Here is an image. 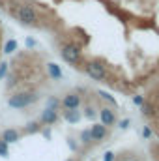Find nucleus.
Instances as JSON below:
<instances>
[{
	"label": "nucleus",
	"instance_id": "nucleus-1",
	"mask_svg": "<svg viewBox=\"0 0 159 161\" xmlns=\"http://www.w3.org/2000/svg\"><path fill=\"white\" fill-rule=\"evenodd\" d=\"M34 101H38V96L36 94H30V92H23V94H15L9 97L8 105L13 107V109H25L28 105H32Z\"/></svg>",
	"mask_w": 159,
	"mask_h": 161
},
{
	"label": "nucleus",
	"instance_id": "nucleus-2",
	"mask_svg": "<svg viewBox=\"0 0 159 161\" xmlns=\"http://www.w3.org/2000/svg\"><path fill=\"white\" fill-rule=\"evenodd\" d=\"M15 15H17V19L23 23V25H36L38 23V15H36V11L30 8V6H19L17 8V11H15Z\"/></svg>",
	"mask_w": 159,
	"mask_h": 161
},
{
	"label": "nucleus",
	"instance_id": "nucleus-3",
	"mask_svg": "<svg viewBox=\"0 0 159 161\" xmlns=\"http://www.w3.org/2000/svg\"><path fill=\"white\" fill-rule=\"evenodd\" d=\"M60 54H62V58H64L66 62H69V64H77V62L80 60V47L79 45H73V43L64 45L62 51H60Z\"/></svg>",
	"mask_w": 159,
	"mask_h": 161
},
{
	"label": "nucleus",
	"instance_id": "nucleus-4",
	"mask_svg": "<svg viewBox=\"0 0 159 161\" xmlns=\"http://www.w3.org/2000/svg\"><path fill=\"white\" fill-rule=\"evenodd\" d=\"M86 73L94 80H103L105 79V68L101 66V62H88L86 64Z\"/></svg>",
	"mask_w": 159,
	"mask_h": 161
},
{
	"label": "nucleus",
	"instance_id": "nucleus-5",
	"mask_svg": "<svg viewBox=\"0 0 159 161\" xmlns=\"http://www.w3.org/2000/svg\"><path fill=\"white\" fill-rule=\"evenodd\" d=\"M79 105H80V96L75 94V92L66 94V97L62 99V107L64 109H79Z\"/></svg>",
	"mask_w": 159,
	"mask_h": 161
},
{
	"label": "nucleus",
	"instance_id": "nucleus-6",
	"mask_svg": "<svg viewBox=\"0 0 159 161\" xmlns=\"http://www.w3.org/2000/svg\"><path fill=\"white\" fill-rule=\"evenodd\" d=\"M99 116H101V124H103V125H112V124L116 122V114H114V111L109 109V107H103L101 113H99Z\"/></svg>",
	"mask_w": 159,
	"mask_h": 161
},
{
	"label": "nucleus",
	"instance_id": "nucleus-7",
	"mask_svg": "<svg viewBox=\"0 0 159 161\" xmlns=\"http://www.w3.org/2000/svg\"><path fill=\"white\" fill-rule=\"evenodd\" d=\"M90 133H92V141H103L105 135H107V125H103V124H94L92 129H90Z\"/></svg>",
	"mask_w": 159,
	"mask_h": 161
},
{
	"label": "nucleus",
	"instance_id": "nucleus-8",
	"mask_svg": "<svg viewBox=\"0 0 159 161\" xmlns=\"http://www.w3.org/2000/svg\"><path fill=\"white\" fill-rule=\"evenodd\" d=\"M58 120V113H56V109H45L43 111V114H41V122L43 124H47V125H52L54 122Z\"/></svg>",
	"mask_w": 159,
	"mask_h": 161
},
{
	"label": "nucleus",
	"instance_id": "nucleus-9",
	"mask_svg": "<svg viewBox=\"0 0 159 161\" xmlns=\"http://www.w3.org/2000/svg\"><path fill=\"white\" fill-rule=\"evenodd\" d=\"M19 137H21V133H19L17 129H4V131H2V141H4V142H8V144L17 142V141H19Z\"/></svg>",
	"mask_w": 159,
	"mask_h": 161
},
{
	"label": "nucleus",
	"instance_id": "nucleus-10",
	"mask_svg": "<svg viewBox=\"0 0 159 161\" xmlns=\"http://www.w3.org/2000/svg\"><path fill=\"white\" fill-rule=\"evenodd\" d=\"M62 116H64V120H68L69 124H77L80 120V113L77 109H66Z\"/></svg>",
	"mask_w": 159,
	"mask_h": 161
},
{
	"label": "nucleus",
	"instance_id": "nucleus-11",
	"mask_svg": "<svg viewBox=\"0 0 159 161\" xmlns=\"http://www.w3.org/2000/svg\"><path fill=\"white\" fill-rule=\"evenodd\" d=\"M47 71H49V77L51 79H54V80H60L62 79V69L56 66V64H47Z\"/></svg>",
	"mask_w": 159,
	"mask_h": 161
},
{
	"label": "nucleus",
	"instance_id": "nucleus-12",
	"mask_svg": "<svg viewBox=\"0 0 159 161\" xmlns=\"http://www.w3.org/2000/svg\"><path fill=\"white\" fill-rule=\"evenodd\" d=\"M40 129H41V125L38 122H28L26 127H25V133H38Z\"/></svg>",
	"mask_w": 159,
	"mask_h": 161
},
{
	"label": "nucleus",
	"instance_id": "nucleus-13",
	"mask_svg": "<svg viewBox=\"0 0 159 161\" xmlns=\"http://www.w3.org/2000/svg\"><path fill=\"white\" fill-rule=\"evenodd\" d=\"M13 51H17V41H15V40H8V41H6V45H4V53L11 54Z\"/></svg>",
	"mask_w": 159,
	"mask_h": 161
},
{
	"label": "nucleus",
	"instance_id": "nucleus-14",
	"mask_svg": "<svg viewBox=\"0 0 159 161\" xmlns=\"http://www.w3.org/2000/svg\"><path fill=\"white\" fill-rule=\"evenodd\" d=\"M140 109H142V114H144V116H152V114H154V107H152L150 103H142Z\"/></svg>",
	"mask_w": 159,
	"mask_h": 161
},
{
	"label": "nucleus",
	"instance_id": "nucleus-15",
	"mask_svg": "<svg viewBox=\"0 0 159 161\" xmlns=\"http://www.w3.org/2000/svg\"><path fill=\"white\" fill-rule=\"evenodd\" d=\"M80 141H82L84 144H88V142L92 141V133H90V129H86V131L80 133Z\"/></svg>",
	"mask_w": 159,
	"mask_h": 161
},
{
	"label": "nucleus",
	"instance_id": "nucleus-16",
	"mask_svg": "<svg viewBox=\"0 0 159 161\" xmlns=\"http://www.w3.org/2000/svg\"><path fill=\"white\" fill-rule=\"evenodd\" d=\"M99 96H101L103 99H107V101H109V103H111L112 107H116V101H114V97H112L111 94H107V92H99Z\"/></svg>",
	"mask_w": 159,
	"mask_h": 161
},
{
	"label": "nucleus",
	"instance_id": "nucleus-17",
	"mask_svg": "<svg viewBox=\"0 0 159 161\" xmlns=\"http://www.w3.org/2000/svg\"><path fill=\"white\" fill-rule=\"evenodd\" d=\"M0 156H4V158L9 156V152H8V142H4V141H0Z\"/></svg>",
	"mask_w": 159,
	"mask_h": 161
},
{
	"label": "nucleus",
	"instance_id": "nucleus-18",
	"mask_svg": "<svg viewBox=\"0 0 159 161\" xmlns=\"http://www.w3.org/2000/svg\"><path fill=\"white\" fill-rule=\"evenodd\" d=\"M47 107H49V109H56V107H58V99H56V97H49Z\"/></svg>",
	"mask_w": 159,
	"mask_h": 161
},
{
	"label": "nucleus",
	"instance_id": "nucleus-19",
	"mask_svg": "<svg viewBox=\"0 0 159 161\" xmlns=\"http://www.w3.org/2000/svg\"><path fill=\"white\" fill-rule=\"evenodd\" d=\"M142 135H144V139H150V137L154 135V131L150 129V125H144V131H142Z\"/></svg>",
	"mask_w": 159,
	"mask_h": 161
},
{
	"label": "nucleus",
	"instance_id": "nucleus-20",
	"mask_svg": "<svg viewBox=\"0 0 159 161\" xmlns=\"http://www.w3.org/2000/svg\"><path fill=\"white\" fill-rule=\"evenodd\" d=\"M6 71H8V64H6V62H2V64H0V79L6 75Z\"/></svg>",
	"mask_w": 159,
	"mask_h": 161
},
{
	"label": "nucleus",
	"instance_id": "nucleus-21",
	"mask_svg": "<svg viewBox=\"0 0 159 161\" xmlns=\"http://www.w3.org/2000/svg\"><path fill=\"white\" fill-rule=\"evenodd\" d=\"M133 103H135V105H142V103H144L142 96H133Z\"/></svg>",
	"mask_w": 159,
	"mask_h": 161
},
{
	"label": "nucleus",
	"instance_id": "nucleus-22",
	"mask_svg": "<svg viewBox=\"0 0 159 161\" xmlns=\"http://www.w3.org/2000/svg\"><path fill=\"white\" fill-rule=\"evenodd\" d=\"M84 114H86L88 118H94V116H96V113H94V109H92V107H86V113H84Z\"/></svg>",
	"mask_w": 159,
	"mask_h": 161
},
{
	"label": "nucleus",
	"instance_id": "nucleus-23",
	"mask_svg": "<svg viewBox=\"0 0 159 161\" xmlns=\"http://www.w3.org/2000/svg\"><path fill=\"white\" fill-rule=\"evenodd\" d=\"M103 161H114V154H112V152H107V154L103 156Z\"/></svg>",
	"mask_w": 159,
	"mask_h": 161
},
{
	"label": "nucleus",
	"instance_id": "nucleus-24",
	"mask_svg": "<svg viewBox=\"0 0 159 161\" xmlns=\"http://www.w3.org/2000/svg\"><path fill=\"white\" fill-rule=\"evenodd\" d=\"M127 125H129V120H127V118H125V120H122V122H120V127H122V129H125Z\"/></svg>",
	"mask_w": 159,
	"mask_h": 161
},
{
	"label": "nucleus",
	"instance_id": "nucleus-25",
	"mask_svg": "<svg viewBox=\"0 0 159 161\" xmlns=\"http://www.w3.org/2000/svg\"><path fill=\"white\" fill-rule=\"evenodd\" d=\"M26 45H28V47H34L36 43H34V40H30V38H28V40H26Z\"/></svg>",
	"mask_w": 159,
	"mask_h": 161
},
{
	"label": "nucleus",
	"instance_id": "nucleus-26",
	"mask_svg": "<svg viewBox=\"0 0 159 161\" xmlns=\"http://www.w3.org/2000/svg\"><path fill=\"white\" fill-rule=\"evenodd\" d=\"M68 161H73V159H68Z\"/></svg>",
	"mask_w": 159,
	"mask_h": 161
}]
</instances>
